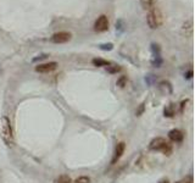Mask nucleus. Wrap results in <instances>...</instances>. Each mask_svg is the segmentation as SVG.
<instances>
[{"label": "nucleus", "instance_id": "f257e3e1", "mask_svg": "<svg viewBox=\"0 0 195 183\" xmlns=\"http://www.w3.org/2000/svg\"><path fill=\"white\" fill-rule=\"evenodd\" d=\"M146 22H148V26L151 29H156L158 27H161V24L163 23V16L160 9L154 7L151 10H149L146 15Z\"/></svg>", "mask_w": 195, "mask_h": 183}, {"label": "nucleus", "instance_id": "f03ea898", "mask_svg": "<svg viewBox=\"0 0 195 183\" xmlns=\"http://www.w3.org/2000/svg\"><path fill=\"white\" fill-rule=\"evenodd\" d=\"M149 148L151 150H156V151H162L163 154L166 155H170L172 152V146L171 144L166 142V139L161 138V137H157V138L152 139L149 144Z\"/></svg>", "mask_w": 195, "mask_h": 183}, {"label": "nucleus", "instance_id": "7ed1b4c3", "mask_svg": "<svg viewBox=\"0 0 195 183\" xmlns=\"http://www.w3.org/2000/svg\"><path fill=\"white\" fill-rule=\"evenodd\" d=\"M1 134L4 140L6 142L7 144L12 143V129H11V123H10V120L6 116H3L1 117Z\"/></svg>", "mask_w": 195, "mask_h": 183}, {"label": "nucleus", "instance_id": "20e7f679", "mask_svg": "<svg viewBox=\"0 0 195 183\" xmlns=\"http://www.w3.org/2000/svg\"><path fill=\"white\" fill-rule=\"evenodd\" d=\"M109 29V18L105 15H101L96 18V21L94 22V30L95 32H105V30Z\"/></svg>", "mask_w": 195, "mask_h": 183}, {"label": "nucleus", "instance_id": "39448f33", "mask_svg": "<svg viewBox=\"0 0 195 183\" xmlns=\"http://www.w3.org/2000/svg\"><path fill=\"white\" fill-rule=\"evenodd\" d=\"M71 37H72V35H71L70 32H65V30H62V32L54 33L53 35H51L50 40L55 44H62V43H67L71 39Z\"/></svg>", "mask_w": 195, "mask_h": 183}, {"label": "nucleus", "instance_id": "423d86ee", "mask_svg": "<svg viewBox=\"0 0 195 183\" xmlns=\"http://www.w3.org/2000/svg\"><path fill=\"white\" fill-rule=\"evenodd\" d=\"M56 67H58V62L55 61H51V62H47V64H40L38 66H35V71L40 73H48L54 71Z\"/></svg>", "mask_w": 195, "mask_h": 183}, {"label": "nucleus", "instance_id": "0eeeda50", "mask_svg": "<svg viewBox=\"0 0 195 183\" xmlns=\"http://www.w3.org/2000/svg\"><path fill=\"white\" fill-rule=\"evenodd\" d=\"M125 150H126V144L123 143V142H120L115 148V154H114V157H112V160H111V164H116V162L122 157V155L125 154Z\"/></svg>", "mask_w": 195, "mask_h": 183}, {"label": "nucleus", "instance_id": "6e6552de", "mask_svg": "<svg viewBox=\"0 0 195 183\" xmlns=\"http://www.w3.org/2000/svg\"><path fill=\"white\" fill-rule=\"evenodd\" d=\"M168 138L172 142H174V143H181L184 138V134H183V132L179 129H172L168 132Z\"/></svg>", "mask_w": 195, "mask_h": 183}, {"label": "nucleus", "instance_id": "1a4fd4ad", "mask_svg": "<svg viewBox=\"0 0 195 183\" xmlns=\"http://www.w3.org/2000/svg\"><path fill=\"white\" fill-rule=\"evenodd\" d=\"M140 4H142L143 9L148 10V11L154 7H156V0H140Z\"/></svg>", "mask_w": 195, "mask_h": 183}, {"label": "nucleus", "instance_id": "9d476101", "mask_svg": "<svg viewBox=\"0 0 195 183\" xmlns=\"http://www.w3.org/2000/svg\"><path fill=\"white\" fill-rule=\"evenodd\" d=\"M55 183H72V180L67 175H61L55 180Z\"/></svg>", "mask_w": 195, "mask_h": 183}, {"label": "nucleus", "instance_id": "9b49d317", "mask_svg": "<svg viewBox=\"0 0 195 183\" xmlns=\"http://www.w3.org/2000/svg\"><path fill=\"white\" fill-rule=\"evenodd\" d=\"M93 65L98 66V67H101V66H109L110 62L104 59H93Z\"/></svg>", "mask_w": 195, "mask_h": 183}, {"label": "nucleus", "instance_id": "f8f14e48", "mask_svg": "<svg viewBox=\"0 0 195 183\" xmlns=\"http://www.w3.org/2000/svg\"><path fill=\"white\" fill-rule=\"evenodd\" d=\"M73 183H90V180H89V177L82 176V177H78Z\"/></svg>", "mask_w": 195, "mask_h": 183}, {"label": "nucleus", "instance_id": "ddd939ff", "mask_svg": "<svg viewBox=\"0 0 195 183\" xmlns=\"http://www.w3.org/2000/svg\"><path fill=\"white\" fill-rule=\"evenodd\" d=\"M106 67H107V71H109L110 73H116L121 70V67H118V66H106Z\"/></svg>", "mask_w": 195, "mask_h": 183}, {"label": "nucleus", "instance_id": "4468645a", "mask_svg": "<svg viewBox=\"0 0 195 183\" xmlns=\"http://www.w3.org/2000/svg\"><path fill=\"white\" fill-rule=\"evenodd\" d=\"M126 82H127V77L125 76H122V77L117 81V85H120V87H125L126 85Z\"/></svg>", "mask_w": 195, "mask_h": 183}, {"label": "nucleus", "instance_id": "2eb2a0df", "mask_svg": "<svg viewBox=\"0 0 195 183\" xmlns=\"http://www.w3.org/2000/svg\"><path fill=\"white\" fill-rule=\"evenodd\" d=\"M100 48L101 49H104V50H111L112 49V44H102V45H100Z\"/></svg>", "mask_w": 195, "mask_h": 183}, {"label": "nucleus", "instance_id": "dca6fc26", "mask_svg": "<svg viewBox=\"0 0 195 183\" xmlns=\"http://www.w3.org/2000/svg\"><path fill=\"white\" fill-rule=\"evenodd\" d=\"M186 77L187 78H192L193 77V71H188V72L186 73Z\"/></svg>", "mask_w": 195, "mask_h": 183}, {"label": "nucleus", "instance_id": "f3484780", "mask_svg": "<svg viewBox=\"0 0 195 183\" xmlns=\"http://www.w3.org/2000/svg\"><path fill=\"white\" fill-rule=\"evenodd\" d=\"M161 183H168V182H167V181H162Z\"/></svg>", "mask_w": 195, "mask_h": 183}, {"label": "nucleus", "instance_id": "a211bd4d", "mask_svg": "<svg viewBox=\"0 0 195 183\" xmlns=\"http://www.w3.org/2000/svg\"><path fill=\"white\" fill-rule=\"evenodd\" d=\"M178 183H179V182H178Z\"/></svg>", "mask_w": 195, "mask_h": 183}]
</instances>
